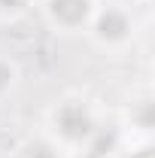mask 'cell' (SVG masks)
Listing matches in <instances>:
<instances>
[{
    "mask_svg": "<svg viewBox=\"0 0 155 158\" xmlns=\"http://www.w3.org/2000/svg\"><path fill=\"white\" fill-rule=\"evenodd\" d=\"M49 12L64 27H79L94 15L91 0H49Z\"/></svg>",
    "mask_w": 155,
    "mask_h": 158,
    "instance_id": "cell-2",
    "label": "cell"
},
{
    "mask_svg": "<svg viewBox=\"0 0 155 158\" xmlns=\"http://www.w3.org/2000/svg\"><path fill=\"white\" fill-rule=\"evenodd\" d=\"M55 128H58V134L64 140H73V143L91 140L97 134L94 118H91V113L82 103H64L58 113H55Z\"/></svg>",
    "mask_w": 155,
    "mask_h": 158,
    "instance_id": "cell-1",
    "label": "cell"
},
{
    "mask_svg": "<svg viewBox=\"0 0 155 158\" xmlns=\"http://www.w3.org/2000/svg\"><path fill=\"white\" fill-rule=\"evenodd\" d=\"M94 31H97V37H100V40L116 43V40H125V37H128L131 21H128L125 12H119V9H107V12H100V15H97Z\"/></svg>",
    "mask_w": 155,
    "mask_h": 158,
    "instance_id": "cell-3",
    "label": "cell"
},
{
    "mask_svg": "<svg viewBox=\"0 0 155 158\" xmlns=\"http://www.w3.org/2000/svg\"><path fill=\"white\" fill-rule=\"evenodd\" d=\"M27 158H58V155H55V149H52V146L37 143V146H31V149H27Z\"/></svg>",
    "mask_w": 155,
    "mask_h": 158,
    "instance_id": "cell-4",
    "label": "cell"
},
{
    "mask_svg": "<svg viewBox=\"0 0 155 158\" xmlns=\"http://www.w3.org/2000/svg\"><path fill=\"white\" fill-rule=\"evenodd\" d=\"M24 0H0V9H19Z\"/></svg>",
    "mask_w": 155,
    "mask_h": 158,
    "instance_id": "cell-5",
    "label": "cell"
}]
</instances>
